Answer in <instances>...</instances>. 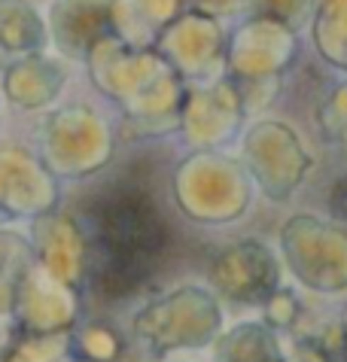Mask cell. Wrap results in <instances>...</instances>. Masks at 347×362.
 <instances>
[{"label": "cell", "mask_w": 347, "mask_h": 362, "mask_svg": "<svg viewBox=\"0 0 347 362\" xmlns=\"http://www.w3.org/2000/svg\"><path fill=\"white\" fill-rule=\"evenodd\" d=\"M98 284L107 293H128L156 268L168 228L152 198L137 186H113L89 207Z\"/></svg>", "instance_id": "obj_1"}, {"label": "cell", "mask_w": 347, "mask_h": 362, "mask_svg": "<svg viewBox=\"0 0 347 362\" xmlns=\"http://www.w3.org/2000/svg\"><path fill=\"white\" fill-rule=\"evenodd\" d=\"M104 6L101 0H55L49 13V31L61 52L83 55L95 43V28L101 25Z\"/></svg>", "instance_id": "obj_3"}, {"label": "cell", "mask_w": 347, "mask_h": 362, "mask_svg": "<svg viewBox=\"0 0 347 362\" xmlns=\"http://www.w3.org/2000/svg\"><path fill=\"white\" fill-rule=\"evenodd\" d=\"M46 25L28 0H0V49L9 55H34L46 46Z\"/></svg>", "instance_id": "obj_4"}, {"label": "cell", "mask_w": 347, "mask_h": 362, "mask_svg": "<svg viewBox=\"0 0 347 362\" xmlns=\"http://www.w3.org/2000/svg\"><path fill=\"white\" fill-rule=\"evenodd\" d=\"M64 83H67V67L61 64L58 58H49L43 52L22 55L0 76L4 95L13 100L16 107H25V110L46 107L49 100L58 98Z\"/></svg>", "instance_id": "obj_2"}]
</instances>
